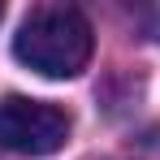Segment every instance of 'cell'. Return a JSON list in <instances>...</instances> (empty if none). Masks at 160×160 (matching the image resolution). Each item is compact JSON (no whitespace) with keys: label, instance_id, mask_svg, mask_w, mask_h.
<instances>
[{"label":"cell","instance_id":"obj_1","mask_svg":"<svg viewBox=\"0 0 160 160\" xmlns=\"http://www.w3.org/2000/svg\"><path fill=\"white\" fill-rule=\"evenodd\" d=\"M91 48H95L91 22L74 4L30 9L26 22L13 35V56L43 78H78L91 61Z\"/></svg>","mask_w":160,"mask_h":160},{"label":"cell","instance_id":"obj_2","mask_svg":"<svg viewBox=\"0 0 160 160\" xmlns=\"http://www.w3.org/2000/svg\"><path fill=\"white\" fill-rule=\"evenodd\" d=\"M69 112L48 104V100H30V95H4L0 100V147L18 152V156H52L69 143Z\"/></svg>","mask_w":160,"mask_h":160},{"label":"cell","instance_id":"obj_3","mask_svg":"<svg viewBox=\"0 0 160 160\" xmlns=\"http://www.w3.org/2000/svg\"><path fill=\"white\" fill-rule=\"evenodd\" d=\"M152 35H156V39H160V13H156V18H152Z\"/></svg>","mask_w":160,"mask_h":160},{"label":"cell","instance_id":"obj_4","mask_svg":"<svg viewBox=\"0 0 160 160\" xmlns=\"http://www.w3.org/2000/svg\"><path fill=\"white\" fill-rule=\"evenodd\" d=\"M0 18H4V9H0Z\"/></svg>","mask_w":160,"mask_h":160}]
</instances>
